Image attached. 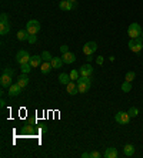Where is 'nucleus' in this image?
I'll list each match as a JSON object with an SVG mask.
<instances>
[{
  "label": "nucleus",
  "instance_id": "f257e3e1",
  "mask_svg": "<svg viewBox=\"0 0 143 158\" xmlns=\"http://www.w3.org/2000/svg\"><path fill=\"white\" fill-rule=\"evenodd\" d=\"M76 83H77V87H79V93H82V94L87 93L90 85H92L90 77H87V76H80V77L77 78Z\"/></svg>",
  "mask_w": 143,
  "mask_h": 158
},
{
  "label": "nucleus",
  "instance_id": "f03ea898",
  "mask_svg": "<svg viewBox=\"0 0 143 158\" xmlns=\"http://www.w3.org/2000/svg\"><path fill=\"white\" fill-rule=\"evenodd\" d=\"M129 50L133 53H139L143 48V39L142 37H136V39H130L129 41Z\"/></svg>",
  "mask_w": 143,
  "mask_h": 158
},
{
  "label": "nucleus",
  "instance_id": "7ed1b4c3",
  "mask_svg": "<svg viewBox=\"0 0 143 158\" xmlns=\"http://www.w3.org/2000/svg\"><path fill=\"white\" fill-rule=\"evenodd\" d=\"M142 27H140L139 23H132L130 26L127 27V34L130 39H136V37L142 36Z\"/></svg>",
  "mask_w": 143,
  "mask_h": 158
},
{
  "label": "nucleus",
  "instance_id": "20e7f679",
  "mask_svg": "<svg viewBox=\"0 0 143 158\" xmlns=\"http://www.w3.org/2000/svg\"><path fill=\"white\" fill-rule=\"evenodd\" d=\"M130 115H129V113H125V111H119L118 114L114 115V120H116V123L120 125H126L129 124V121H130Z\"/></svg>",
  "mask_w": 143,
  "mask_h": 158
},
{
  "label": "nucleus",
  "instance_id": "39448f33",
  "mask_svg": "<svg viewBox=\"0 0 143 158\" xmlns=\"http://www.w3.org/2000/svg\"><path fill=\"white\" fill-rule=\"evenodd\" d=\"M26 30L29 31V34H37L40 31V23L37 20H30L26 24Z\"/></svg>",
  "mask_w": 143,
  "mask_h": 158
},
{
  "label": "nucleus",
  "instance_id": "423d86ee",
  "mask_svg": "<svg viewBox=\"0 0 143 158\" xmlns=\"http://www.w3.org/2000/svg\"><path fill=\"white\" fill-rule=\"evenodd\" d=\"M30 57H32V56L26 52V50H20V52L16 54V61H17L19 64H26V63L30 61Z\"/></svg>",
  "mask_w": 143,
  "mask_h": 158
},
{
  "label": "nucleus",
  "instance_id": "0eeeda50",
  "mask_svg": "<svg viewBox=\"0 0 143 158\" xmlns=\"http://www.w3.org/2000/svg\"><path fill=\"white\" fill-rule=\"evenodd\" d=\"M59 7L62 9L63 11H70L77 7V3L76 2H70V0H62L59 3Z\"/></svg>",
  "mask_w": 143,
  "mask_h": 158
},
{
  "label": "nucleus",
  "instance_id": "6e6552de",
  "mask_svg": "<svg viewBox=\"0 0 143 158\" xmlns=\"http://www.w3.org/2000/svg\"><path fill=\"white\" fill-rule=\"evenodd\" d=\"M96 50H97V44H96L95 41H87V43L83 46V53L86 56H92Z\"/></svg>",
  "mask_w": 143,
  "mask_h": 158
},
{
  "label": "nucleus",
  "instance_id": "1a4fd4ad",
  "mask_svg": "<svg viewBox=\"0 0 143 158\" xmlns=\"http://www.w3.org/2000/svg\"><path fill=\"white\" fill-rule=\"evenodd\" d=\"M0 84L3 88H9L11 85V76H9L7 73H2V77H0Z\"/></svg>",
  "mask_w": 143,
  "mask_h": 158
},
{
  "label": "nucleus",
  "instance_id": "9d476101",
  "mask_svg": "<svg viewBox=\"0 0 143 158\" xmlns=\"http://www.w3.org/2000/svg\"><path fill=\"white\" fill-rule=\"evenodd\" d=\"M62 60H63V63H65V64H72V63H74V60H76V56H74L73 53H70V52L63 53V54H62Z\"/></svg>",
  "mask_w": 143,
  "mask_h": 158
},
{
  "label": "nucleus",
  "instance_id": "9b49d317",
  "mask_svg": "<svg viewBox=\"0 0 143 158\" xmlns=\"http://www.w3.org/2000/svg\"><path fill=\"white\" fill-rule=\"evenodd\" d=\"M20 91H22V87L16 83V84H11L10 87H9V96L10 97H17L19 94H20Z\"/></svg>",
  "mask_w": 143,
  "mask_h": 158
},
{
  "label": "nucleus",
  "instance_id": "f8f14e48",
  "mask_svg": "<svg viewBox=\"0 0 143 158\" xmlns=\"http://www.w3.org/2000/svg\"><path fill=\"white\" fill-rule=\"evenodd\" d=\"M79 73H80V76H87V77H90V74L93 73V67L90 66V64H83V66L79 69Z\"/></svg>",
  "mask_w": 143,
  "mask_h": 158
},
{
  "label": "nucleus",
  "instance_id": "ddd939ff",
  "mask_svg": "<svg viewBox=\"0 0 143 158\" xmlns=\"http://www.w3.org/2000/svg\"><path fill=\"white\" fill-rule=\"evenodd\" d=\"M66 90H67V93H69L70 96H74V94H77V93H79L77 83H76V81H70L69 84L66 85Z\"/></svg>",
  "mask_w": 143,
  "mask_h": 158
},
{
  "label": "nucleus",
  "instance_id": "4468645a",
  "mask_svg": "<svg viewBox=\"0 0 143 158\" xmlns=\"http://www.w3.org/2000/svg\"><path fill=\"white\" fill-rule=\"evenodd\" d=\"M123 154H125L126 157H132V155H135V145H132V144H126L125 147H123Z\"/></svg>",
  "mask_w": 143,
  "mask_h": 158
},
{
  "label": "nucleus",
  "instance_id": "2eb2a0df",
  "mask_svg": "<svg viewBox=\"0 0 143 158\" xmlns=\"http://www.w3.org/2000/svg\"><path fill=\"white\" fill-rule=\"evenodd\" d=\"M42 56H37V54H34V56H32L30 57V64H32V67H39L42 64Z\"/></svg>",
  "mask_w": 143,
  "mask_h": 158
},
{
  "label": "nucleus",
  "instance_id": "dca6fc26",
  "mask_svg": "<svg viewBox=\"0 0 143 158\" xmlns=\"http://www.w3.org/2000/svg\"><path fill=\"white\" fill-rule=\"evenodd\" d=\"M17 84L20 85V87H22V88H25L26 85L29 84V77H27V74H25V73H23L22 76L19 77V80H17Z\"/></svg>",
  "mask_w": 143,
  "mask_h": 158
},
{
  "label": "nucleus",
  "instance_id": "f3484780",
  "mask_svg": "<svg viewBox=\"0 0 143 158\" xmlns=\"http://www.w3.org/2000/svg\"><path fill=\"white\" fill-rule=\"evenodd\" d=\"M51 69H53V67H51V63L50 61H43L40 64V70H42V73H43V74L50 73Z\"/></svg>",
  "mask_w": 143,
  "mask_h": 158
},
{
  "label": "nucleus",
  "instance_id": "a211bd4d",
  "mask_svg": "<svg viewBox=\"0 0 143 158\" xmlns=\"http://www.w3.org/2000/svg\"><path fill=\"white\" fill-rule=\"evenodd\" d=\"M10 31V23H0V34L2 36H6Z\"/></svg>",
  "mask_w": 143,
  "mask_h": 158
},
{
  "label": "nucleus",
  "instance_id": "6ab92c4d",
  "mask_svg": "<svg viewBox=\"0 0 143 158\" xmlns=\"http://www.w3.org/2000/svg\"><path fill=\"white\" fill-rule=\"evenodd\" d=\"M59 81H60V84H65V85H67L72 81V78H70V74H67V73H62L59 76Z\"/></svg>",
  "mask_w": 143,
  "mask_h": 158
},
{
  "label": "nucleus",
  "instance_id": "aec40b11",
  "mask_svg": "<svg viewBox=\"0 0 143 158\" xmlns=\"http://www.w3.org/2000/svg\"><path fill=\"white\" fill-rule=\"evenodd\" d=\"M105 157H106V158H116V157H118V150H116V148H113V147L107 148V150L105 151Z\"/></svg>",
  "mask_w": 143,
  "mask_h": 158
},
{
  "label": "nucleus",
  "instance_id": "412c9836",
  "mask_svg": "<svg viewBox=\"0 0 143 158\" xmlns=\"http://www.w3.org/2000/svg\"><path fill=\"white\" fill-rule=\"evenodd\" d=\"M50 63H51V67H53V69H60V67L65 64V63H63V60L60 59V57H53Z\"/></svg>",
  "mask_w": 143,
  "mask_h": 158
},
{
  "label": "nucleus",
  "instance_id": "4be33fe9",
  "mask_svg": "<svg viewBox=\"0 0 143 158\" xmlns=\"http://www.w3.org/2000/svg\"><path fill=\"white\" fill-rule=\"evenodd\" d=\"M27 37H29V31H27V30H20V31H17V40L25 41V40H27Z\"/></svg>",
  "mask_w": 143,
  "mask_h": 158
},
{
  "label": "nucleus",
  "instance_id": "5701e85b",
  "mask_svg": "<svg viewBox=\"0 0 143 158\" xmlns=\"http://www.w3.org/2000/svg\"><path fill=\"white\" fill-rule=\"evenodd\" d=\"M33 67H32V64L30 63H26V64H20V70H22V73H25V74H27V73H30V70H32Z\"/></svg>",
  "mask_w": 143,
  "mask_h": 158
},
{
  "label": "nucleus",
  "instance_id": "b1692460",
  "mask_svg": "<svg viewBox=\"0 0 143 158\" xmlns=\"http://www.w3.org/2000/svg\"><path fill=\"white\" fill-rule=\"evenodd\" d=\"M132 90V83H129V81H125L123 84H122V91L123 93H129Z\"/></svg>",
  "mask_w": 143,
  "mask_h": 158
},
{
  "label": "nucleus",
  "instance_id": "393cba45",
  "mask_svg": "<svg viewBox=\"0 0 143 158\" xmlns=\"http://www.w3.org/2000/svg\"><path fill=\"white\" fill-rule=\"evenodd\" d=\"M127 113L130 117H137V115H139V108H137V107H130Z\"/></svg>",
  "mask_w": 143,
  "mask_h": 158
},
{
  "label": "nucleus",
  "instance_id": "a878e982",
  "mask_svg": "<svg viewBox=\"0 0 143 158\" xmlns=\"http://www.w3.org/2000/svg\"><path fill=\"white\" fill-rule=\"evenodd\" d=\"M69 74H70V78H72V81H77V78L80 77V73H79L76 69H73V70L70 71Z\"/></svg>",
  "mask_w": 143,
  "mask_h": 158
},
{
  "label": "nucleus",
  "instance_id": "bb28decb",
  "mask_svg": "<svg viewBox=\"0 0 143 158\" xmlns=\"http://www.w3.org/2000/svg\"><path fill=\"white\" fill-rule=\"evenodd\" d=\"M135 78H136V73H135V71H127V73H126V77H125V80H126V81L132 83V81L135 80Z\"/></svg>",
  "mask_w": 143,
  "mask_h": 158
},
{
  "label": "nucleus",
  "instance_id": "cd10ccee",
  "mask_svg": "<svg viewBox=\"0 0 143 158\" xmlns=\"http://www.w3.org/2000/svg\"><path fill=\"white\" fill-rule=\"evenodd\" d=\"M42 59H43V61H51L53 56H51L49 52H43L42 53Z\"/></svg>",
  "mask_w": 143,
  "mask_h": 158
},
{
  "label": "nucleus",
  "instance_id": "c85d7f7f",
  "mask_svg": "<svg viewBox=\"0 0 143 158\" xmlns=\"http://www.w3.org/2000/svg\"><path fill=\"white\" fill-rule=\"evenodd\" d=\"M23 132L25 134H34V128L32 125H26L25 128H23Z\"/></svg>",
  "mask_w": 143,
  "mask_h": 158
},
{
  "label": "nucleus",
  "instance_id": "c756f323",
  "mask_svg": "<svg viewBox=\"0 0 143 158\" xmlns=\"http://www.w3.org/2000/svg\"><path fill=\"white\" fill-rule=\"evenodd\" d=\"M27 41H29L30 44H34L37 41V37L36 34H29V37H27Z\"/></svg>",
  "mask_w": 143,
  "mask_h": 158
},
{
  "label": "nucleus",
  "instance_id": "7c9ffc66",
  "mask_svg": "<svg viewBox=\"0 0 143 158\" xmlns=\"http://www.w3.org/2000/svg\"><path fill=\"white\" fill-rule=\"evenodd\" d=\"M9 22V17L6 13H2V16H0V23H7Z\"/></svg>",
  "mask_w": 143,
  "mask_h": 158
},
{
  "label": "nucleus",
  "instance_id": "2f4dec72",
  "mask_svg": "<svg viewBox=\"0 0 143 158\" xmlns=\"http://www.w3.org/2000/svg\"><path fill=\"white\" fill-rule=\"evenodd\" d=\"M3 73H7L9 76H11V77L15 76V71H13V69H10V67H7V69H4Z\"/></svg>",
  "mask_w": 143,
  "mask_h": 158
},
{
  "label": "nucleus",
  "instance_id": "473e14b6",
  "mask_svg": "<svg viewBox=\"0 0 143 158\" xmlns=\"http://www.w3.org/2000/svg\"><path fill=\"white\" fill-rule=\"evenodd\" d=\"M90 158H100V152H97V151H92V152H90Z\"/></svg>",
  "mask_w": 143,
  "mask_h": 158
},
{
  "label": "nucleus",
  "instance_id": "72a5a7b5",
  "mask_svg": "<svg viewBox=\"0 0 143 158\" xmlns=\"http://www.w3.org/2000/svg\"><path fill=\"white\" fill-rule=\"evenodd\" d=\"M60 52H62V54H63V53H67V52H69V46H66V44H65V46H62V47H60Z\"/></svg>",
  "mask_w": 143,
  "mask_h": 158
},
{
  "label": "nucleus",
  "instance_id": "f704fd0d",
  "mask_svg": "<svg viewBox=\"0 0 143 158\" xmlns=\"http://www.w3.org/2000/svg\"><path fill=\"white\" fill-rule=\"evenodd\" d=\"M96 63H97L99 66H100V64H103V57H102V56H99V57L96 59Z\"/></svg>",
  "mask_w": 143,
  "mask_h": 158
},
{
  "label": "nucleus",
  "instance_id": "c9c22d12",
  "mask_svg": "<svg viewBox=\"0 0 143 158\" xmlns=\"http://www.w3.org/2000/svg\"><path fill=\"white\" fill-rule=\"evenodd\" d=\"M82 158H90V152H83V154H82Z\"/></svg>",
  "mask_w": 143,
  "mask_h": 158
},
{
  "label": "nucleus",
  "instance_id": "e433bc0d",
  "mask_svg": "<svg viewBox=\"0 0 143 158\" xmlns=\"http://www.w3.org/2000/svg\"><path fill=\"white\" fill-rule=\"evenodd\" d=\"M0 106H2V108H3V107H6V100H4V98L0 100Z\"/></svg>",
  "mask_w": 143,
  "mask_h": 158
},
{
  "label": "nucleus",
  "instance_id": "4c0bfd02",
  "mask_svg": "<svg viewBox=\"0 0 143 158\" xmlns=\"http://www.w3.org/2000/svg\"><path fill=\"white\" fill-rule=\"evenodd\" d=\"M86 59H87V61L90 63V61H92V60H93V57H92V56H86Z\"/></svg>",
  "mask_w": 143,
  "mask_h": 158
},
{
  "label": "nucleus",
  "instance_id": "58836bf2",
  "mask_svg": "<svg viewBox=\"0 0 143 158\" xmlns=\"http://www.w3.org/2000/svg\"><path fill=\"white\" fill-rule=\"evenodd\" d=\"M140 37H142V39H143V30H142V36H140Z\"/></svg>",
  "mask_w": 143,
  "mask_h": 158
},
{
  "label": "nucleus",
  "instance_id": "ea45409f",
  "mask_svg": "<svg viewBox=\"0 0 143 158\" xmlns=\"http://www.w3.org/2000/svg\"><path fill=\"white\" fill-rule=\"evenodd\" d=\"M70 2H76V0H70Z\"/></svg>",
  "mask_w": 143,
  "mask_h": 158
}]
</instances>
